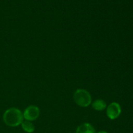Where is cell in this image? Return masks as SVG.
Segmentation results:
<instances>
[{"label":"cell","instance_id":"cell-1","mask_svg":"<svg viewBox=\"0 0 133 133\" xmlns=\"http://www.w3.org/2000/svg\"><path fill=\"white\" fill-rule=\"evenodd\" d=\"M3 118L5 124L10 127H17L23 121V113L17 108L7 109L4 112Z\"/></svg>","mask_w":133,"mask_h":133},{"label":"cell","instance_id":"cell-8","mask_svg":"<svg viewBox=\"0 0 133 133\" xmlns=\"http://www.w3.org/2000/svg\"><path fill=\"white\" fill-rule=\"evenodd\" d=\"M97 133H108L107 132H106V131H99Z\"/></svg>","mask_w":133,"mask_h":133},{"label":"cell","instance_id":"cell-3","mask_svg":"<svg viewBox=\"0 0 133 133\" xmlns=\"http://www.w3.org/2000/svg\"><path fill=\"white\" fill-rule=\"evenodd\" d=\"M40 113V109L38 107L35 105H31L26 108L24 112L23 113V118L25 120L30 121V122L35 121L38 118Z\"/></svg>","mask_w":133,"mask_h":133},{"label":"cell","instance_id":"cell-2","mask_svg":"<svg viewBox=\"0 0 133 133\" xmlns=\"http://www.w3.org/2000/svg\"><path fill=\"white\" fill-rule=\"evenodd\" d=\"M74 99L75 103L82 107H87L92 103V96L90 94L84 89L79 88L75 92Z\"/></svg>","mask_w":133,"mask_h":133},{"label":"cell","instance_id":"cell-4","mask_svg":"<svg viewBox=\"0 0 133 133\" xmlns=\"http://www.w3.org/2000/svg\"><path fill=\"white\" fill-rule=\"evenodd\" d=\"M122 108L120 105L116 102H112L109 104L107 109V115L110 119H116L120 116Z\"/></svg>","mask_w":133,"mask_h":133},{"label":"cell","instance_id":"cell-6","mask_svg":"<svg viewBox=\"0 0 133 133\" xmlns=\"http://www.w3.org/2000/svg\"><path fill=\"white\" fill-rule=\"evenodd\" d=\"M92 107L94 110H97V111H101L106 109L107 103L104 100L99 99L92 103Z\"/></svg>","mask_w":133,"mask_h":133},{"label":"cell","instance_id":"cell-5","mask_svg":"<svg viewBox=\"0 0 133 133\" xmlns=\"http://www.w3.org/2000/svg\"><path fill=\"white\" fill-rule=\"evenodd\" d=\"M75 133H97L93 126L88 123H84L77 127Z\"/></svg>","mask_w":133,"mask_h":133},{"label":"cell","instance_id":"cell-7","mask_svg":"<svg viewBox=\"0 0 133 133\" xmlns=\"http://www.w3.org/2000/svg\"><path fill=\"white\" fill-rule=\"evenodd\" d=\"M22 127L23 131L28 133H32L35 131V127L33 123L30 121L25 120L23 121L22 123Z\"/></svg>","mask_w":133,"mask_h":133}]
</instances>
